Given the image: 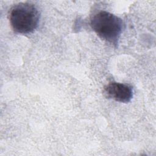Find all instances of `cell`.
Returning a JSON list of instances; mask_svg holds the SVG:
<instances>
[{"label":"cell","instance_id":"cell-3","mask_svg":"<svg viewBox=\"0 0 156 156\" xmlns=\"http://www.w3.org/2000/svg\"><path fill=\"white\" fill-rule=\"evenodd\" d=\"M104 93L107 98L123 103L130 102L133 96L132 88L130 85L118 82L107 84L104 87Z\"/></svg>","mask_w":156,"mask_h":156},{"label":"cell","instance_id":"cell-2","mask_svg":"<svg viewBox=\"0 0 156 156\" xmlns=\"http://www.w3.org/2000/svg\"><path fill=\"white\" fill-rule=\"evenodd\" d=\"M90 25L102 39L116 45L122 29V21L107 11H100L93 15Z\"/></svg>","mask_w":156,"mask_h":156},{"label":"cell","instance_id":"cell-1","mask_svg":"<svg viewBox=\"0 0 156 156\" xmlns=\"http://www.w3.org/2000/svg\"><path fill=\"white\" fill-rule=\"evenodd\" d=\"M9 19L15 32L29 34L37 27L40 20V12L34 4L21 2L12 8Z\"/></svg>","mask_w":156,"mask_h":156}]
</instances>
